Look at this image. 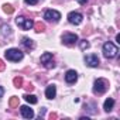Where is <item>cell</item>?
<instances>
[{
	"label": "cell",
	"mask_w": 120,
	"mask_h": 120,
	"mask_svg": "<svg viewBox=\"0 0 120 120\" xmlns=\"http://www.w3.org/2000/svg\"><path fill=\"white\" fill-rule=\"evenodd\" d=\"M4 54H6V58L9 59V61H13V62L21 61L23 56H24V54H23L19 48H10V49H7Z\"/></svg>",
	"instance_id": "1"
},
{
	"label": "cell",
	"mask_w": 120,
	"mask_h": 120,
	"mask_svg": "<svg viewBox=\"0 0 120 120\" xmlns=\"http://www.w3.org/2000/svg\"><path fill=\"white\" fill-rule=\"evenodd\" d=\"M117 52H119V49L113 42H106L103 45V55L106 58H114L117 55Z\"/></svg>",
	"instance_id": "2"
},
{
	"label": "cell",
	"mask_w": 120,
	"mask_h": 120,
	"mask_svg": "<svg viewBox=\"0 0 120 120\" xmlns=\"http://www.w3.org/2000/svg\"><path fill=\"white\" fill-rule=\"evenodd\" d=\"M16 23H17V26H19L21 30H30V28L34 27V23H33L30 19H26V17H23V16L17 17V19H16Z\"/></svg>",
	"instance_id": "3"
},
{
	"label": "cell",
	"mask_w": 120,
	"mask_h": 120,
	"mask_svg": "<svg viewBox=\"0 0 120 120\" xmlns=\"http://www.w3.org/2000/svg\"><path fill=\"white\" fill-rule=\"evenodd\" d=\"M107 89V82L106 79H96L95 81V85H93V92L98 93V95H102L105 93Z\"/></svg>",
	"instance_id": "4"
},
{
	"label": "cell",
	"mask_w": 120,
	"mask_h": 120,
	"mask_svg": "<svg viewBox=\"0 0 120 120\" xmlns=\"http://www.w3.org/2000/svg\"><path fill=\"white\" fill-rule=\"evenodd\" d=\"M41 64H44V67L48 68V69H51V68L55 67L54 59H52V54H51V52H45V54L41 55Z\"/></svg>",
	"instance_id": "5"
},
{
	"label": "cell",
	"mask_w": 120,
	"mask_h": 120,
	"mask_svg": "<svg viewBox=\"0 0 120 120\" xmlns=\"http://www.w3.org/2000/svg\"><path fill=\"white\" fill-rule=\"evenodd\" d=\"M44 19L48 20V21H54V23H58L59 19H61V13L56 11V10H47L44 13Z\"/></svg>",
	"instance_id": "6"
},
{
	"label": "cell",
	"mask_w": 120,
	"mask_h": 120,
	"mask_svg": "<svg viewBox=\"0 0 120 120\" xmlns=\"http://www.w3.org/2000/svg\"><path fill=\"white\" fill-rule=\"evenodd\" d=\"M82 20H83V16H82L81 13H78V11H71V13L68 14V21H69L71 24L78 26V24L82 23Z\"/></svg>",
	"instance_id": "7"
},
{
	"label": "cell",
	"mask_w": 120,
	"mask_h": 120,
	"mask_svg": "<svg viewBox=\"0 0 120 120\" xmlns=\"http://www.w3.org/2000/svg\"><path fill=\"white\" fill-rule=\"evenodd\" d=\"M76 41H78V35L74 33H65L62 35V42L65 45H74Z\"/></svg>",
	"instance_id": "8"
},
{
	"label": "cell",
	"mask_w": 120,
	"mask_h": 120,
	"mask_svg": "<svg viewBox=\"0 0 120 120\" xmlns=\"http://www.w3.org/2000/svg\"><path fill=\"white\" fill-rule=\"evenodd\" d=\"M85 62H86V65L90 67V68H98V67H99V58H98V55L90 54V55H86V56H85Z\"/></svg>",
	"instance_id": "9"
},
{
	"label": "cell",
	"mask_w": 120,
	"mask_h": 120,
	"mask_svg": "<svg viewBox=\"0 0 120 120\" xmlns=\"http://www.w3.org/2000/svg\"><path fill=\"white\" fill-rule=\"evenodd\" d=\"M76 79H78V74H76L74 69L67 71V74H65V81H67L68 83H74V82H76Z\"/></svg>",
	"instance_id": "10"
},
{
	"label": "cell",
	"mask_w": 120,
	"mask_h": 120,
	"mask_svg": "<svg viewBox=\"0 0 120 120\" xmlns=\"http://www.w3.org/2000/svg\"><path fill=\"white\" fill-rule=\"evenodd\" d=\"M20 112H21L23 117H26V119H33V117H34V112H33V109H30L28 106H21V107H20Z\"/></svg>",
	"instance_id": "11"
},
{
	"label": "cell",
	"mask_w": 120,
	"mask_h": 120,
	"mask_svg": "<svg viewBox=\"0 0 120 120\" xmlns=\"http://www.w3.org/2000/svg\"><path fill=\"white\" fill-rule=\"evenodd\" d=\"M55 95H56V88H55V85H48V86H47V90H45L47 99H54Z\"/></svg>",
	"instance_id": "12"
},
{
	"label": "cell",
	"mask_w": 120,
	"mask_h": 120,
	"mask_svg": "<svg viewBox=\"0 0 120 120\" xmlns=\"http://www.w3.org/2000/svg\"><path fill=\"white\" fill-rule=\"evenodd\" d=\"M113 106H114V100L112 98H109V99H106V102L103 105V109H105V112H110L113 109Z\"/></svg>",
	"instance_id": "13"
},
{
	"label": "cell",
	"mask_w": 120,
	"mask_h": 120,
	"mask_svg": "<svg viewBox=\"0 0 120 120\" xmlns=\"http://www.w3.org/2000/svg\"><path fill=\"white\" fill-rule=\"evenodd\" d=\"M21 42H23V45H24L27 49H33V48H34V42H33V40H30V38H27V37H24Z\"/></svg>",
	"instance_id": "14"
},
{
	"label": "cell",
	"mask_w": 120,
	"mask_h": 120,
	"mask_svg": "<svg viewBox=\"0 0 120 120\" xmlns=\"http://www.w3.org/2000/svg\"><path fill=\"white\" fill-rule=\"evenodd\" d=\"M23 98H24V99H26V100H27V102H28L30 105H35V103L38 102L37 96H34V95H24Z\"/></svg>",
	"instance_id": "15"
},
{
	"label": "cell",
	"mask_w": 120,
	"mask_h": 120,
	"mask_svg": "<svg viewBox=\"0 0 120 120\" xmlns=\"http://www.w3.org/2000/svg\"><path fill=\"white\" fill-rule=\"evenodd\" d=\"M34 28H35L37 33H42V31H45V24L41 23V21H37V23L34 24Z\"/></svg>",
	"instance_id": "16"
},
{
	"label": "cell",
	"mask_w": 120,
	"mask_h": 120,
	"mask_svg": "<svg viewBox=\"0 0 120 120\" xmlns=\"http://www.w3.org/2000/svg\"><path fill=\"white\" fill-rule=\"evenodd\" d=\"M19 102H20V99L17 96H11L10 100H9V106L10 107H16V106H19Z\"/></svg>",
	"instance_id": "17"
},
{
	"label": "cell",
	"mask_w": 120,
	"mask_h": 120,
	"mask_svg": "<svg viewBox=\"0 0 120 120\" xmlns=\"http://www.w3.org/2000/svg\"><path fill=\"white\" fill-rule=\"evenodd\" d=\"M3 11L6 14H13L14 13V7L11 4H3Z\"/></svg>",
	"instance_id": "18"
},
{
	"label": "cell",
	"mask_w": 120,
	"mask_h": 120,
	"mask_svg": "<svg viewBox=\"0 0 120 120\" xmlns=\"http://www.w3.org/2000/svg\"><path fill=\"white\" fill-rule=\"evenodd\" d=\"M2 34L6 37V35H10L11 34V28H10V26H7V24H3L2 26Z\"/></svg>",
	"instance_id": "19"
},
{
	"label": "cell",
	"mask_w": 120,
	"mask_h": 120,
	"mask_svg": "<svg viewBox=\"0 0 120 120\" xmlns=\"http://www.w3.org/2000/svg\"><path fill=\"white\" fill-rule=\"evenodd\" d=\"M13 83H14L16 88H21V86H23V78H21V76H16V78L13 79Z\"/></svg>",
	"instance_id": "20"
},
{
	"label": "cell",
	"mask_w": 120,
	"mask_h": 120,
	"mask_svg": "<svg viewBox=\"0 0 120 120\" xmlns=\"http://www.w3.org/2000/svg\"><path fill=\"white\" fill-rule=\"evenodd\" d=\"M90 47V44L86 41V40H83V41H81V49H88Z\"/></svg>",
	"instance_id": "21"
},
{
	"label": "cell",
	"mask_w": 120,
	"mask_h": 120,
	"mask_svg": "<svg viewBox=\"0 0 120 120\" xmlns=\"http://www.w3.org/2000/svg\"><path fill=\"white\" fill-rule=\"evenodd\" d=\"M24 2H26L27 4H31V6H34V4H37V3H38V0H24Z\"/></svg>",
	"instance_id": "22"
},
{
	"label": "cell",
	"mask_w": 120,
	"mask_h": 120,
	"mask_svg": "<svg viewBox=\"0 0 120 120\" xmlns=\"http://www.w3.org/2000/svg\"><path fill=\"white\" fill-rule=\"evenodd\" d=\"M4 68H6V65H4V62L0 59V71H4Z\"/></svg>",
	"instance_id": "23"
},
{
	"label": "cell",
	"mask_w": 120,
	"mask_h": 120,
	"mask_svg": "<svg viewBox=\"0 0 120 120\" xmlns=\"http://www.w3.org/2000/svg\"><path fill=\"white\" fill-rule=\"evenodd\" d=\"M56 117H58L56 113H51V114H49V119H51V120H52V119H56Z\"/></svg>",
	"instance_id": "24"
},
{
	"label": "cell",
	"mask_w": 120,
	"mask_h": 120,
	"mask_svg": "<svg viewBox=\"0 0 120 120\" xmlns=\"http://www.w3.org/2000/svg\"><path fill=\"white\" fill-rule=\"evenodd\" d=\"M78 3H79V4H86L88 0H78Z\"/></svg>",
	"instance_id": "25"
},
{
	"label": "cell",
	"mask_w": 120,
	"mask_h": 120,
	"mask_svg": "<svg viewBox=\"0 0 120 120\" xmlns=\"http://www.w3.org/2000/svg\"><path fill=\"white\" fill-rule=\"evenodd\" d=\"M26 88H27V89H28V90H33V89H34V86H33V85H31V83H28V85H27V86H26Z\"/></svg>",
	"instance_id": "26"
},
{
	"label": "cell",
	"mask_w": 120,
	"mask_h": 120,
	"mask_svg": "<svg viewBox=\"0 0 120 120\" xmlns=\"http://www.w3.org/2000/svg\"><path fill=\"white\" fill-rule=\"evenodd\" d=\"M3 93H4V89H3V86H0V98L3 96Z\"/></svg>",
	"instance_id": "27"
},
{
	"label": "cell",
	"mask_w": 120,
	"mask_h": 120,
	"mask_svg": "<svg viewBox=\"0 0 120 120\" xmlns=\"http://www.w3.org/2000/svg\"><path fill=\"white\" fill-rule=\"evenodd\" d=\"M44 114H45V109H41V110H40V117L44 116Z\"/></svg>",
	"instance_id": "28"
}]
</instances>
